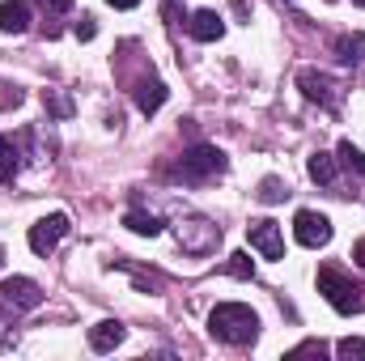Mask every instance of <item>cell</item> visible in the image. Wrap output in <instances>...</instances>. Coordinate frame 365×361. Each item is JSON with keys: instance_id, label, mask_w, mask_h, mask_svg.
<instances>
[{"instance_id": "cell-23", "label": "cell", "mask_w": 365, "mask_h": 361, "mask_svg": "<svg viewBox=\"0 0 365 361\" xmlns=\"http://www.w3.org/2000/svg\"><path fill=\"white\" fill-rule=\"evenodd\" d=\"M73 34H77L81 43H90L93 34H98V21H93L90 13H81V17H77V26H73Z\"/></svg>"}, {"instance_id": "cell-12", "label": "cell", "mask_w": 365, "mask_h": 361, "mask_svg": "<svg viewBox=\"0 0 365 361\" xmlns=\"http://www.w3.org/2000/svg\"><path fill=\"white\" fill-rule=\"evenodd\" d=\"M30 26V4L26 0H4L0 4V30L4 34H21Z\"/></svg>"}, {"instance_id": "cell-16", "label": "cell", "mask_w": 365, "mask_h": 361, "mask_svg": "<svg viewBox=\"0 0 365 361\" xmlns=\"http://www.w3.org/2000/svg\"><path fill=\"white\" fill-rule=\"evenodd\" d=\"M123 225H128L132 234H145V238H158V234H162V221H158L153 213H140V208H132V213L123 217Z\"/></svg>"}, {"instance_id": "cell-4", "label": "cell", "mask_w": 365, "mask_h": 361, "mask_svg": "<svg viewBox=\"0 0 365 361\" xmlns=\"http://www.w3.org/2000/svg\"><path fill=\"white\" fill-rule=\"evenodd\" d=\"M175 238H179V247L187 255H212L217 251V243H221V225H212L208 217H179V225H175Z\"/></svg>"}, {"instance_id": "cell-17", "label": "cell", "mask_w": 365, "mask_h": 361, "mask_svg": "<svg viewBox=\"0 0 365 361\" xmlns=\"http://www.w3.org/2000/svg\"><path fill=\"white\" fill-rule=\"evenodd\" d=\"M336 56H340L344 64H365V34H344V39L336 43Z\"/></svg>"}, {"instance_id": "cell-7", "label": "cell", "mask_w": 365, "mask_h": 361, "mask_svg": "<svg viewBox=\"0 0 365 361\" xmlns=\"http://www.w3.org/2000/svg\"><path fill=\"white\" fill-rule=\"evenodd\" d=\"M64 234H68V213H47L43 221L30 225V251L34 255H51Z\"/></svg>"}, {"instance_id": "cell-10", "label": "cell", "mask_w": 365, "mask_h": 361, "mask_svg": "<svg viewBox=\"0 0 365 361\" xmlns=\"http://www.w3.org/2000/svg\"><path fill=\"white\" fill-rule=\"evenodd\" d=\"M123 336H128V327H123L119 319H102V323L90 327V349L93 353H110V349L123 345Z\"/></svg>"}, {"instance_id": "cell-18", "label": "cell", "mask_w": 365, "mask_h": 361, "mask_svg": "<svg viewBox=\"0 0 365 361\" xmlns=\"http://www.w3.org/2000/svg\"><path fill=\"white\" fill-rule=\"evenodd\" d=\"M336 158H340V166H344V171H353V175H365V153L357 149V145H353V141H340Z\"/></svg>"}, {"instance_id": "cell-14", "label": "cell", "mask_w": 365, "mask_h": 361, "mask_svg": "<svg viewBox=\"0 0 365 361\" xmlns=\"http://www.w3.org/2000/svg\"><path fill=\"white\" fill-rule=\"evenodd\" d=\"M21 171V145L13 136H0V183H13Z\"/></svg>"}, {"instance_id": "cell-19", "label": "cell", "mask_w": 365, "mask_h": 361, "mask_svg": "<svg viewBox=\"0 0 365 361\" xmlns=\"http://www.w3.org/2000/svg\"><path fill=\"white\" fill-rule=\"evenodd\" d=\"M289 195V187H284V179H276V175H268V179L259 183V200L264 204H280Z\"/></svg>"}, {"instance_id": "cell-27", "label": "cell", "mask_w": 365, "mask_h": 361, "mask_svg": "<svg viewBox=\"0 0 365 361\" xmlns=\"http://www.w3.org/2000/svg\"><path fill=\"white\" fill-rule=\"evenodd\" d=\"M0 264H4V247H0Z\"/></svg>"}, {"instance_id": "cell-9", "label": "cell", "mask_w": 365, "mask_h": 361, "mask_svg": "<svg viewBox=\"0 0 365 361\" xmlns=\"http://www.w3.org/2000/svg\"><path fill=\"white\" fill-rule=\"evenodd\" d=\"M247 238H251V247H255L264 260H284V238H280V225H276V221H268V217L251 221V225H247Z\"/></svg>"}, {"instance_id": "cell-15", "label": "cell", "mask_w": 365, "mask_h": 361, "mask_svg": "<svg viewBox=\"0 0 365 361\" xmlns=\"http://www.w3.org/2000/svg\"><path fill=\"white\" fill-rule=\"evenodd\" d=\"M306 171H310V179H314V183L331 187V183H336V158H331V153H310Z\"/></svg>"}, {"instance_id": "cell-20", "label": "cell", "mask_w": 365, "mask_h": 361, "mask_svg": "<svg viewBox=\"0 0 365 361\" xmlns=\"http://www.w3.org/2000/svg\"><path fill=\"white\" fill-rule=\"evenodd\" d=\"M43 106H47L56 119H68V115H73V102H68L60 90H47V93H43Z\"/></svg>"}, {"instance_id": "cell-6", "label": "cell", "mask_w": 365, "mask_h": 361, "mask_svg": "<svg viewBox=\"0 0 365 361\" xmlns=\"http://www.w3.org/2000/svg\"><path fill=\"white\" fill-rule=\"evenodd\" d=\"M297 86H302V93H306L310 102H319V106H327V111H340V102H344V86H340L336 77L319 73V68H302V73H297Z\"/></svg>"}, {"instance_id": "cell-22", "label": "cell", "mask_w": 365, "mask_h": 361, "mask_svg": "<svg viewBox=\"0 0 365 361\" xmlns=\"http://www.w3.org/2000/svg\"><path fill=\"white\" fill-rule=\"evenodd\" d=\"M230 272H234V276H242V280H247V276H251V272H255V264H251V255H247V251H234V255H230Z\"/></svg>"}, {"instance_id": "cell-21", "label": "cell", "mask_w": 365, "mask_h": 361, "mask_svg": "<svg viewBox=\"0 0 365 361\" xmlns=\"http://www.w3.org/2000/svg\"><path fill=\"white\" fill-rule=\"evenodd\" d=\"M336 353H340V357H357V361H365V340L361 336H344V340H340V345H336Z\"/></svg>"}, {"instance_id": "cell-25", "label": "cell", "mask_w": 365, "mask_h": 361, "mask_svg": "<svg viewBox=\"0 0 365 361\" xmlns=\"http://www.w3.org/2000/svg\"><path fill=\"white\" fill-rule=\"evenodd\" d=\"M353 260H357V268L365 272V238H357V247H353Z\"/></svg>"}, {"instance_id": "cell-8", "label": "cell", "mask_w": 365, "mask_h": 361, "mask_svg": "<svg viewBox=\"0 0 365 361\" xmlns=\"http://www.w3.org/2000/svg\"><path fill=\"white\" fill-rule=\"evenodd\" d=\"M293 234H297V243H302V247L319 251V247H327V243H331V221H327L323 213H314V208H302V213L293 217Z\"/></svg>"}, {"instance_id": "cell-24", "label": "cell", "mask_w": 365, "mask_h": 361, "mask_svg": "<svg viewBox=\"0 0 365 361\" xmlns=\"http://www.w3.org/2000/svg\"><path fill=\"white\" fill-rule=\"evenodd\" d=\"M13 340H17V332H13L9 323H0V353H4V349H13Z\"/></svg>"}, {"instance_id": "cell-3", "label": "cell", "mask_w": 365, "mask_h": 361, "mask_svg": "<svg viewBox=\"0 0 365 361\" xmlns=\"http://www.w3.org/2000/svg\"><path fill=\"white\" fill-rule=\"evenodd\" d=\"M175 175H179L182 183H208V179H217V175H225V153H221L217 145H191V149L179 158Z\"/></svg>"}, {"instance_id": "cell-1", "label": "cell", "mask_w": 365, "mask_h": 361, "mask_svg": "<svg viewBox=\"0 0 365 361\" xmlns=\"http://www.w3.org/2000/svg\"><path fill=\"white\" fill-rule=\"evenodd\" d=\"M208 332H212V340L242 349V345H255L259 340V315L251 306H242V302H221L208 315Z\"/></svg>"}, {"instance_id": "cell-26", "label": "cell", "mask_w": 365, "mask_h": 361, "mask_svg": "<svg viewBox=\"0 0 365 361\" xmlns=\"http://www.w3.org/2000/svg\"><path fill=\"white\" fill-rule=\"evenodd\" d=\"M106 4H110V9H136L140 0H106Z\"/></svg>"}, {"instance_id": "cell-28", "label": "cell", "mask_w": 365, "mask_h": 361, "mask_svg": "<svg viewBox=\"0 0 365 361\" xmlns=\"http://www.w3.org/2000/svg\"><path fill=\"white\" fill-rule=\"evenodd\" d=\"M353 4H361V9H365V0H353Z\"/></svg>"}, {"instance_id": "cell-2", "label": "cell", "mask_w": 365, "mask_h": 361, "mask_svg": "<svg viewBox=\"0 0 365 361\" xmlns=\"http://www.w3.org/2000/svg\"><path fill=\"white\" fill-rule=\"evenodd\" d=\"M319 293L331 302V310L340 315H361L365 310V289L353 285L340 268H319Z\"/></svg>"}, {"instance_id": "cell-5", "label": "cell", "mask_w": 365, "mask_h": 361, "mask_svg": "<svg viewBox=\"0 0 365 361\" xmlns=\"http://www.w3.org/2000/svg\"><path fill=\"white\" fill-rule=\"evenodd\" d=\"M0 306H4L9 315L38 310V306H43V289H38V280H30V276H4V280H0Z\"/></svg>"}, {"instance_id": "cell-11", "label": "cell", "mask_w": 365, "mask_h": 361, "mask_svg": "<svg viewBox=\"0 0 365 361\" xmlns=\"http://www.w3.org/2000/svg\"><path fill=\"white\" fill-rule=\"evenodd\" d=\"M187 30H191V39H200V43H217V39L225 34V17L212 13V9H200V13H191Z\"/></svg>"}, {"instance_id": "cell-13", "label": "cell", "mask_w": 365, "mask_h": 361, "mask_svg": "<svg viewBox=\"0 0 365 361\" xmlns=\"http://www.w3.org/2000/svg\"><path fill=\"white\" fill-rule=\"evenodd\" d=\"M166 98H170V90H166L162 81H140V86H136V106H140V115H158V111L166 106Z\"/></svg>"}]
</instances>
